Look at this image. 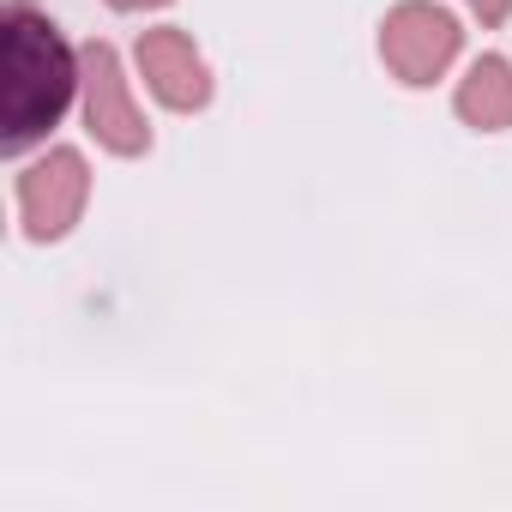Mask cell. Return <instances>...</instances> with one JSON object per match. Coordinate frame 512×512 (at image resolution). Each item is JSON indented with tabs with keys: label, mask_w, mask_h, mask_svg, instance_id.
Listing matches in <instances>:
<instances>
[{
	"label": "cell",
	"mask_w": 512,
	"mask_h": 512,
	"mask_svg": "<svg viewBox=\"0 0 512 512\" xmlns=\"http://www.w3.org/2000/svg\"><path fill=\"white\" fill-rule=\"evenodd\" d=\"M458 115L470 127H482V133L512 127V73H506V61L488 55V61L470 67V79L458 85Z\"/></svg>",
	"instance_id": "obj_6"
},
{
	"label": "cell",
	"mask_w": 512,
	"mask_h": 512,
	"mask_svg": "<svg viewBox=\"0 0 512 512\" xmlns=\"http://www.w3.org/2000/svg\"><path fill=\"white\" fill-rule=\"evenodd\" d=\"M0 55H7V85H0V109H7V151H25L37 133H49L73 97V55L49 19H37L25 0L7 7V31H0Z\"/></svg>",
	"instance_id": "obj_1"
},
{
	"label": "cell",
	"mask_w": 512,
	"mask_h": 512,
	"mask_svg": "<svg viewBox=\"0 0 512 512\" xmlns=\"http://www.w3.org/2000/svg\"><path fill=\"white\" fill-rule=\"evenodd\" d=\"M139 67L151 79V91L169 103V109H199L211 97V79H205V61L193 55V43L181 31H151L139 43Z\"/></svg>",
	"instance_id": "obj_5"
},
{
	"label": "cell",
	"mask_w": 512,
	"mask_h": 512,
	"mask_svg": "<svg viewBox=\"0 0 512 512\" xmlns=\"http://www.w3.org/2000/svg\"><path fill=\"white\" fill-rule=\"evenodd\" d=\"M85 181H91V175H85V157H79V151H49L43 163H31L25 181H19L25 229H31L37 241L67 235L73 217H79V205H85Z\"/></svg>",
	"instance_id": "obj_3"
},
{
	"label": "cell",
	"mask_w": 512,
	"mask_h": 512,
	"mask_svg": "<svg viewBox=\"0 0 512 512\" xmlns=\"http://www.w3.org/2000/svg\"><path fill=\"white\" fill-rule=\"evenodd\" d=\"M470 7L482 13V25H500V19L512 13V0H470Z\"/></svg>",
	"instance_id": "obj_7"
},
{
	"label": "cell",
	"mask_w": 512,
	"mask_h": 512,
	"mask_svg": "<svg viewBox=\"0 0 512 512\" xmlns=\"http://www.w3.org/2000/svg\"><path fill=\"white\" fill-rule=\"evenodd\" d=\"M452 49H458V25H452V13L428 7V0H404L380 31V55L404 85H428L452 61Z\"/></svg>",
	"instance_id": "obj_2"
},
{
	"label": "cell",
	"mask_w": 512,
	"mask_h": 512,
	"mask_svg": "<svg viewBox=\"0 0 512 512\" xmlns=\"http://www.w3.org/2000/svg\"><path fill=\"white\" fill-rule=\"evenodd\" d=\"M85 121H91V133H97L109 151H121V157L145 151V139H151L145 121H139V109L127 103L121 61H115L109 43H91V49H85Z\"/></svg>",
	"instance_id": "obj_4"
},
{
	"label": "cell",
	"mask_w": 512,
	"mask_h": 512,
	"mask_svg": "<svg viewBox=\"0 0 512 512\" xmlns=\"http://www.w3.org/2000/svg\"><path fill=\"white\" fill-rule=\"evenodd\" d=\"M109 7H163V0H109Z\"/></svg>",
	"instance_id": "obj_8"
}]
</instances>
